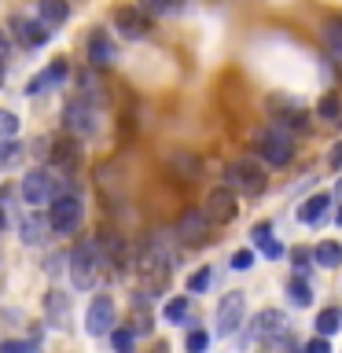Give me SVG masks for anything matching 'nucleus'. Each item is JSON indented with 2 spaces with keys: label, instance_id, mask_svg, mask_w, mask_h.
Masks as SVG:
<instances>
[{
  "label": "nucleus",
  "instance_id": "obj_1",
  "mask_svg": "<svg viewBox=\"0 0 342 353\" xmlns=\"http://www.w3.org/2000/svg\"><path fill=\"white\" fill-rule=\"evenodd\" d=\"M107 265V250H103V239H85L77 243L70 250V258H66V269H70V283L77 291H88V287L96 283L99 269Z\"/></svg>",
  "mask_w": 342,
  "mask_h": 353
},
{
  "label": "nucleus",
  "instance_id": "obj_2",
  "mask_svg": "<svg viewBox=\"0 0 342 353\" xmlns=\"http://www.w3.org/2000/svg\"><path fill=\"white\" fill-rule=\"evenodd\" d=\"M81 221H85V203L77 195L63 192V195L52 199V210H48L52 232H59V236H74V232L81 228Z\"/></svg>",
  "mask_w": 342,
  "mask_h": 353
},
{
  "label": "nucleus",
  "instance_id": "obj_3",
  "mask_svg": "<svg viewBox=\"0 0 342 353\" xmlns=\"http://www.w3.org/2000/svg\"><path fill=\"white\" fill-rule=\"evenodd\" d=\"M225 184L239 195H261L269 181H265V170L254 159H236V162H228V170H225Z\"/></svg>",
  "mask_w": 342,
  "mask_h": 353
},
{
  "label": "nucleus",
  "instance_id": "obj_4",
  "mask_svg": "<svg viewBox=\"0 0 342 353\" xmlns=\"http://www.w3.org/2000/svg\"><path fill=\"white\" fill-rule=\"evenodd\" d=\"M254 151H258L269 165H287V162L294 159L291 132H287L283 125H269L265 132H258V140H254Z\"/></svg>",
  "mask_w": 342,
  "mask_h": 353
},
{
  "label": "nucleus",
  "instance_id": "obj_5",
  "mask_svg": "<svg viewBox=\"0 0 342 353\" xmlns=\"http://www.w3.org/2000/svg\"><path fill=\"white\" fill-rule=\"evenodd\" d=\"M55 195H63L55 170H30L22 176V199H26L30 206H48Z\"/></svg>",
  "mask_w": 342,
  "mask_h": 353
},
{
  "label": "nucleus",
  "instance_id": "obj_6",
  "mask_svg": "<svg viewBox=\"0 0 342 353\" xmlns=\"http://www.w3.org/2000/svg\"><path fill=\"white\" fill-rule=\"evenodd\" d=\"M63 125L70 137H96L99 132V107L70 99V103L63 107Z\"/></svg>",
  "mask_w": 342,
  "mask_h": 353
},
{
  "label": "nucleus",
  "instance_id": "obj_7",
  "mask_svg": "<svg viewBox=\"0 0 342 353\" xmlns=\"http://www.w3.org/2000/svg\"><path fill=\"white\" fill-rule=\"evenodd\" d=\"M114 298L110 294H96L92 302H88V313H85V331L92 339L99 335H110V327H114Z\"/></svg>",
  "mask_w": 342,
  "mask_h": 353
},
{
  "label": "nucleus",
  "instance_id": "obj_8",
  "mask_svg": "<svg viewBox=\"0 0 342 353\" xmlns=\"http://www.w3.org/2000/svg\"><path fill=\"white\" fill-rule=\"evenodd\" d=\"M203 214H206L210 225H228V221L239 214V206H236V192H232L228 184L214 188V192L206 195V203H203Z\"/></svg>",
  "mask_w": 342,
  "mask_h": 353
},
{
  "label": "nucleus",
  "instance_id": "obj_9",
  "mask_svg": "<svg viewBox=\"0 0 342 353\" xmlns=\"http://www.w3.org/2000/svg\"><path fill=\"white\" fill-rule=\"evenodd\" d=\"M243 313H247V298H243V291H228L217 302V335L228 339L232 331L243 324Z\"/></svg>",
  "mask_w": 342,
  "mask_h": 353
},
{
  "label": "nucleus",
  "instance_id": "obj_10",
  "mask_svg": "<svg viewBox=\"0 0 342 353\" xmlns=\"http://www.w3.org/2000/svg\"><path fill=\"white\" fill-rule=\"evenodd\" d=\"M8 30L22 48H41V44H48V37H52V30L44 26L41 19H26V15H11Z\"/></svg>",
  "mask_w": 342,
  "mask_h": 353
},
{
  "label": "nucleus",
  "instance_id": "obj_11",
  "mask_svg": "<svg viewBox=\"0 0 342 353\" xmlns=\"http://www.w3.org/2000/svg\"><path fill=\"white\" fill-rule=\"evenodd\" d=\"M114 30L125 41H143L151 33V15H143L140 8H114Z\"/></svg>",
  "mask_w": 342,
  "mask_h": 353
},
{
  "label": "nucleus",
  "instance_id": "obj_12",
  "mask_svg": "<svg viewBox=\"0 0 342 353\" xmlns=\"http://www.w3.org/2000/svg\"><path fill=\"white\" fill-rule=\"evenodd\" d=\"M177 236H181L184 243H206V236H210V221H206V214L203 210H184L181 214V221H177Z\"/></svg>",
  "mask_w": 342,
  "mask_h": 353
},
{
  "label": "nucleus",
  "instance_id": "obj_13",
  "mask_svg": "<svg viewBox=\"0 0 342 353\" xmlns=\"http://www.w3.org/2000/svg\"><path fill=\"white\" fill-rule=\"evenodd\" d=\"M85 48H88V63H92V66H107V63L118 59V48H114V41H110L107 30H92V33H88Z\"/></svg>",
  "mask_w": 342,
  "mask_h": 353
},
{
  "label": "nucleus",
  "instance_id": "obj_14",
  "mask_svg": "<svg viewBox=\"0 0 342 353\" xmlns=\"http://www.w3.org/2000/svg\"><path fill=\"white\" fill-rule=\"evenodd\" d=\"M66 77H70V63L66 59H55L52 66H44V70L33 77V81L26 85V92L30 96H37V92H48V88H55V85H63Z\"/></svg>",
  "mask_w": 342,
  "mask_h": 353
},
{
  "label": "nucleus",
  "instance_id": "obj_15",
  "mask_svg": "<svg viewBox=\"0 0 342 353\" xmlns=\"http://www.w3.org/2000/svg\"><path fill=\"white\" fill-rule=\"evenodd\" d=\"M287 331V316L280 309H261L254 316V327L247 331V339H272V335H283Z\"/></svg>",
  "mask_w": 342,
  "mask_h": 353
},
{
  "label": "nucleus",
  "instance_id": "obj_16",
  "mask_svg": "<svg viewBox=\"0 0 342 353\" xmlns=\"http://www.w3.org/2000/svg\"><path fill=\"white\" fill-rule=\"evenodd\" d=\"M328 206H331V195L328 192H320V195H309L302 206H298V221L302 225H324V217H328Z\"/></svg>",
  "mask_w": 342,
  "mask_h": 353
},
{
  "label": "nucleus",
  "instance_id": "obj_17",
  "mask_svg": "<svg viewBox=\"0 0 342 353\" xmlns=\"http://www.w3.org/2000/svg\"><path fill=\"white\" fill-rule=\"evenodd\" d=\"M52 162H55V170H77L81 165V143L77 140H59V143H52Z\"/></svg>",
  "mask_w": 342,
  "mask_h": 353
},
{
  "label": "nucleus",
  "instance_id": "obj_18",
  "mask_svg": "<svg viewBox=\"0 0 342 353\" xmlns=\"http://www.w3.org/2000/svg\"><path fill=\"white\" fill-rule=\"evenodd\" d=\"M77 99H81V103H92V107L107 99L103 81L96 77V70H81V74H77Z\"/></svg>",
  "mask_w": 342,
  "mask_h": 353
},
{
  "label": "nucleus",
  "instance_id": "obj_19",
  "mask_svg": "<svg viewBox=\"0 0 342 353\" xmlns=\"http://www.w3.org/2000/svg\"><path fill=\"white\" fill-rule=\"evenodd\" d=\"M44 309H48V320H52L55 327H70V294L48 291V298H44Z\"/></svg>",
  "mask_w": 342,
  "mask_h": 353
},
{
  "label": "nucleus",
  "instance_id": "obj_20",
  "mask_svg": "<svg viewBox=\"0 0 342 353\" xmlns=\"http://www.w3.org/2000/svg\"><path fill=\"white\" fill-rule=\"evenodd\" d=\"M22 243L26 247H41L44 239H48V232H52V225H48V217H41V214H30L26 221H22Z\"/></svg>",
  "mask_w": 342,
  "mask_h": 353
},
{
  "label": "nucleus",
  "instance_id": "obj_21",
  "mask_svg": "<svg viewBox=\"0 0 342 353\" xmlns=\"http://www.w3.org/2000/svg\"><path fill=\"white\" fill-rule=\"evenodd\" d=\"M37 19L59 26V22L70 19V4H66V0H37Z\"/></svg>",
  "mask_w": 342,
  "mask_h": 353
},
{
  "label": "nucleus",
  "instance_id": "obj_22",
  "mask_svg": "<svg viewBox=\"0 0 342 353\" xmlns=\"http://www.w3.org/2000/svg\"><path fill=\"white\" fill-rule=\"evenodd\" d=\"M287 298H291V305L309 309L313 305V287H309L302 276H291V280H287Z\"/></svg>",
  "mask_w": 342,
  "mask_h": 353
},
{
  "label": "nucleus",
  "instance_id": "obj_23",
  "mask_svg": "<svg viewBox=\"0 0 342 353\" xmlns=\"http://www.w3.org/2000/svg\"><path fill=\"white\" fill-rule=\"evenodd\" d=\"M313 261L320 265V269H339L342 265V247L339 243H320V247H313Z\"/></svg>",
  "mask_w": 342,
  "mask_h": 353
},
{
  "label": "nucleus",
  "instance_id": "obj_24",
  "mask_svg": "<svg viewBox=\"0 0 342 353\" xmlns=\"http://www.w3.org/2000/svg\"><path fill=\"white\" fill-rule=\"evenodd\" d=\"M110 346H114V353H132L137 350V331L132 327H110Z\"/></svg>",
  "mask_w": 342,
  "mask_h": 353
},
{
  "label": "nucleus",
  "instance_id": "obj_25",
  "mask_svg": "<svg viewBox=\"0 0 342 353\" xmlns=\"http://www.w3.org/2000/svg\"><path fill=\"white\" fill-rule=\"evenodd\" d=\"M339 327H342V309H324V313L316 316V335H320V339L335 335Z\"/></svg>",
  "mask_w": 342,
  "mask_h": 353
},
{
  "label": "nucleus",
  "instance_id": "obj_26",
  "mask_svg": "<svg viewBox=\"0 0 342 353\" xmlns=\"http://www.w3.org/2000/svg\"><path fill=\"white\" fill-rule=\"evenodd\" d=\"M162 316H165V324H181V320H188V298L184 294L170 298V302L162 305Z\"/></svg>",
  "mask_w": 342,
  "mask_h": 353
},
{
  "label": "nucleus",
  "instance_id": "obj_27",
  "mask_svg": "<svg viewBox=\"0 0 342 353\" xmlns=\"http://www.w3.org/2000/svg\"><path fill=\"white\" fill-rule=\"evenodd\" d=\"M140 11L143 15H173V11H181V0H140Z\"/></svg>",
  "mask_w": 342,
  "mask_h": 353
},
{
  "label": "nucleus",
  "instance_id": "obj_28",
  "mask_svg": "<svg viewBox=\"0 0 342 353\" xmlns=\"http://www.w3.org/2000/svg\"><path fill=\"white\" fill-rule=\"evenodd\" d=\"M324 41H328V48L342 59V19H331L324 26Z\"/></svg>",
  "mask_w": 342,
  "mask_h": 353
},
{
  "label": "nucleus",
  "instance_id": "obj_29",
  "mask_svg": "<svg viewBox=\"0 0 342 353\" xmlns=\"http://www.w3.org/2000/svg\"><path fill=\"white\" fill-rule=\"evenodd\" d=\"M19 137V114L15 110H0V143Z\"/></svg>",
  "mask_w": 342,
  "mask_h": 353
},
{
  "label": "nucleus",
  "instance_id": "obj_30",
  "mask_svg": "<svg viewBox=\"0 0 342 353\" xmlns=\"http://www.w3.org/2000/svg\"><path fill=\"white\" fill-rule=\"evenodd\" d=\"M173 165L184 173V181H195V176H199V170H203L195 154H177V159H173Z\"/></svg>",
  "mask_w": 342,
  "mask_h": 353
},
{
  "label": "nucleus",
  "instance_id": "obj_31",
  "mask_svg": "<svg viewBox=\"0 0 342 353\" xmlns=\"http://www.w3.org/2000/svg\"><path fill=\"white\" fill-rule=\"evenodd\" d=\"M316 114L324 118V121H342V118H339V96H331V92H328V96L316 103Z\"/></svg>",
  "mask_w": 342,
  "mask_h": 353
},
{
  "label": "nucleus",
  "instance_id": "obj_32",
  "mask_svg": "<svg viewBox=\"0 0 342 353\" xmlns=\"http://www.w3.org/2000/svg\"><path fill=\"white\" fill-rule=\"evenodd\" d=\"M184 346H188V353H206V346H210V335L206 331H188V339H184Z\"/></svg>",
  "mask_w": 342,
  "mask_h": 353
},
{
  "label": "nucleus",
  "instance_id": "obj_33",
  "mask_svg": "<svg viewBox=\"0 0 342 353\" xmlns=\"http://www.w3.org/2000/svg\"><path fill=\"white\" fill-rule=\"evenodd\" d=\"M291 261H294V269L305 276L309 269H313V250H305V247H294V250H291Z\"/></svg>",
  "mask_w": 342,
  "mask_h": 353
},
{
  "label": "nucleus",
  "instance_id": "obj_34",
  "mask_svg": "<svg viewBox=\"0 0 342 353\" xmlns=\"http://www.w3.org/2000/svg\"><path fill=\"white\" fill-rule=\"evenodd\" d=\"M22 159V143L19 140H4V143H0V162H19Z\"/></svg>",
  "mask_w": 342,
  "mask_h": 353
},
{
  "label": "nucleus",
  "instance_id": "obj_35",
  "mask_svg": "<svg viewBox=\"0 0 342 353\" xmlns=\"http://www.w3.org/2000/svg\"><path fill=\"white\" fill-rule=\"evenodd\" d=\"M250 239H254V247H265V243L272 239V225L269 221H258V225L250 228Z\"/></svg>",
  "mask_w": 342,
  "mask_h": 353
},
{
  "label": "nucleus",
  "instance_id": "obj_36",
  "mask_svg": "<svg viewBox=\"0 0 342 353\" xmlns=\"http://www.w3.org/2000/svg\"><path fill=\"white\" fill-rule=\"evenodd\" d=\"M33 350H37V342H22V339H8L4 342V346H0V353H33Z\"/></svg>",
  "mask_w": 342,
  "mask_h": 353
},
{
  "label": "nucleus",
  "instance_id": "obj_37",
  "mask_svg": "<svg viewBox=\"0 0 342 353\" xmlns=\"http://www.w3.org/2000/svg\"><path fill=\"white\" fill-rule=\"evenodd\" d=\"M206 287H210V269H199L192 280H188V291H192V294H203Z\"/></svg>",
  "mask_w": 342,
  "mask_h": 353
},
{
  "label": "nucleus",
  "instance_id": "obj_38",
  "mask_svg": "<svg viewBox=\"0 0 342 353\" xmlns=\"http://www.w3.org/2000/svg\"><path fill=\"white\" fill-rule=\"evenodd\" d=\"M250 265H254V250H236L232 254V269L236 272H247Z\"/></svg>",
  "mask_w": 342,
  "mask_h": 353
},
{
  "label": "nucleus",
  "instance_id": "obj_39",
  "mask_svg": "<svg viewBox=\"0 0 342 353\" xmlns=\"http://www.w3.org/2000/svg\"><path fill=\"white\" fill-rule=\"evenodd\" d=\"M8 203H11V188H0V232L8 228Z\"/></svg>",
  "mask_w": 342,
  "mask_h": 353
},
{
  "label": "nucleus",
  "instance_id": "obj_40",
  "mask_svg": "<svg viewBox=\"0 0 342 353\" xmlns=\"http://www.w3.org/2000/svg\"><path fill=\"white\" fill-rule=\"evenodd\" d=\"M261 254H265V258H269V261H280V258H283V243L269 239V243H265V247H261Z\"/></svg>",
  "mask_w": 342,
  "mask_h": 353
},
{
  "label": "nucleus",
  "instance_id": "obj_41",
  "mask_svg": "<svg viewBox=\"0 0 342 353\" xmlns=\"http://www.w3.org/2000/svg\"><path fill=\"white\" fill-rule=\"evenodd\" d=\"M8 55H11V44H8V33L0 30V74H4V66H8Z\"/></svg>",
  "mask_w": 342,
  "mask_h": 353
},
{
  "label": "nucleus",
  "instance_id": "obj_42",
  "mask_svg": "<svg viewBox=\"0 0 342 353\" xmlns=\"http://www.w3.org/2000/svg\"><path fill=\"white\" fill-rule=\"evenodd\" d=\"M305 353H331V342L328 339H313V342H309V346H305Z\"/></svg>",
  "mask_w": 342,
  "mask_h": 353
},
{
  "label": "nucleus",
  "instance_id": "obj_43",
  "mask_svg": "<svg viewBox=\"0 0 342 353\" xmlns=\"http://www.w3.org/2000/svg\"><path fill=\"white\" fill-rule=\"evenodd\" d=\"M328 162H331V170H335V173H342V140L331 148V159H328Z\"/></svg>",
  "mask_w": 342,
  "mask_h": 353
},
{
  "label": "nucleus",
  "instance_id": "obj_44",
  "mask_svg": "<svg viewBox=\"0 0 342 353\" xmlns=\"http://www.w3.org/2000/svg\"><path fill=\"white\" fill-rule=\"evenodd\" d=\"M335 221H339V228H342V210H339V217H335Z\"/></svg>",
  "mask_w": 342,
  "mask_h": 353
},
{
  "label": "nucleus",
  "instance_id": "obj_45",
  "mask_svg": "<svg viewBox=\"0 0 342 353\" xmlns=\"http://www.w3.org/2000/svg\"><path fill=\"white\" fill-rule=\"evenodd\" d=\"M339 195H342V181H339Z\"/></svg>",
  "mask_w": 342,
  "mask_h": 353
}]
</instances>
